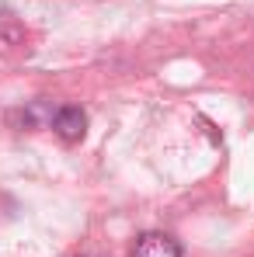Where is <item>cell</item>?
Listing matches in <instances>:
<instances>
[{"mask_svg":"<svg viewBox=\"0 0 254 257\" xmlns=\"http://www.w3.org/2000/svg\"><path fill=\"white\" fill-rule=\"evenodd\" d=\"M25 42V25L21 18L0 0V45H21Z\"/></svg>","mask_w":254,"mask_h":257,"instance_id":"obj_3","label":"cell"},{"mask_svg":"<svg viewBox=\"0 0 254 257\" xmlns=\"http://www.w3.org/2000/svg\"><path fill=\"white\" fill-rule=\"evenodd\" d=\"M132 257H181V243L167 233H143L132 247Z\"/></svg>","mask_w":254,"mask_h":257,"instance_id":"obj_2","label":"cell"},{"mask_svg":"<svg viewBox=\"0 0 254 257\" xmlns=\"http://www.w3.org/2000/svg\"><path fill=\"white\" fill-rule=\"evenodd\" d=\"M52 132H56L63 143H80L84 132H87V115L77 104H63V108H56V115H52Z\"/></svg>","mask_w":254,"mask_h":257,"instance_id":"obj_1","label":"cell"},{"mask_svg":"<svg viewBox=\"0 0 254 257\" xmlns=\"http://www.w3.org/2000/svg\"><path fill=\"white\" fill-rule=\"evenodd\" d=\"M84 257H87V254H84Z\"/></svg>","mask_w":254,"mask_h":257,"instance_id":"obj_4","label":"cell"}]
</instances>
